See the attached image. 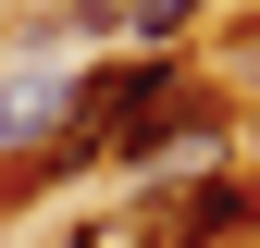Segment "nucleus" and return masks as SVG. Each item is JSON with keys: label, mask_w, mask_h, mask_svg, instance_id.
Listing matches in <instances>:
<instances>
[{"label": "nucleus", "mask_w": 260, "mask_h": 248, "mask_svg": "<svg viewBox=\"0 0 260 248\" xmlns=\"http://www.w3.org/2000/svg\"><path fill=\"white\" fill-rule=\"evenodd\" d=\"M199 13V0H124V38H137V62H161L174 50V25Z\"/></svg>", "instance_id": "4"}, {"label": "nucleus", "mask_w": 260, "mask_h": 248, "mask_svg": "<svg viewBox=\"0 0 260 248\" xmlns=\"http://www.w3.org/2000/svg\"><path fill=\"white\" fill-rule=\"evenodd\" d=\"M174 224H186V248H223V236H236V224H260V186H248V174H211L199 199L174 211Z\"/></svg>", "instance_id": "2"}, {"label": "nucleus", "mask_w": 260, "mask_h": 248, "mask_svg": "<svg viewBox=\"0 0 260 248\" xmlns=\"http://www.w3.org/2000/svg\"><path fill=\"white\" fill-rule=\"evenodd\" d=\"M75 248H174V211H100L75 224Z\"/></svg>", "instance_id": "3"}, {"label": "nucleus", "mask_w": 260, "mask_h": 248, "mask_svg": "<svg viewBox=\"0 0 260 248\" xmlns=\"http://www.w3.org/2000/svg\"><path fill=\"white\" fill-rule=\"evenodd\" d=\"M38 124H75V75H13L0 87V149H38Z\"/></svg>", "instance_id": "1"}]
</instances>
